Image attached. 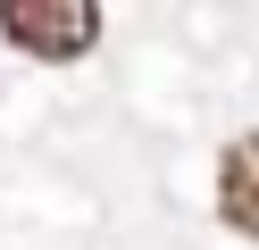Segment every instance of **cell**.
Wrapping results in <instances>:
<instances>
[{
	"mask_svg": "<svg viewBox=\"0 0 259 250\" xmlns=\"http://www.w3.org/2000/svg\"><path fill=\"white\" fill-rule=\"evenodd\" d=\"M0 33L25 59L67 67V59H84L101 42V0H0Z\"/></svg>",
	"mask_w": 259,
	"mask_h": 250,
	"instance_id": "6da1fadb",
	"label": "cell"
},
{
	"mask_svg": "<svg viewBox=\"0 0 259 250\" xmlns=\"http://www.w3.org/2000/svg\"><path fill=\"white\" fill-rule=\"evenodd\" d=\"M218 217L259 242V133L226 142V159H218Z\"/></svg>",
	"mask_w": 259,
	"mask_h": 250,
	"instance_id": "7a4b0ae2",
	"label": "cell"
}]
</instances>
